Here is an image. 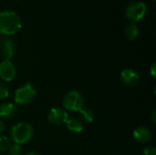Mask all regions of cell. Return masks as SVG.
I'll return each instance as SVG.
<instances>
[{"label":"cell","mask_w":156,"mask_h":155,"mask_svg":"<svg viewBox=\"0 0 156 155\" xmlns=\"http://www.w3.org/2000/svg\"><path fill=\"white\" fill-rule=\"evenodd\" d=\"M34 135L33 127L27 122L16 123L10 131L11 139L16 144H24L28 143Z\"/></svg>","instance_id":"7a4b0ae2"},{"label":"cell","mask_w":156,"mask_h":155,"mask_svg":"<svg viewBox=\"0 0 156 155\" xmlns=\"http://www.w3.org/2000/svg\"><path fill=\"white\" fill-rule=\"evenodd\" d=\"M146 11L147 7L144 2L133 1L127 5L125 16L132 23H136L141 21L145 16Z\"/></svg>","instance_id":"5b68a950"},{"label":"cell","mask_w":156,"mask_h":155,"mask_svg":"<svg viewBox=\"0 0 156 155\" xmlns=\"http://www.w3.org/2000/svg\"><path fill=\"white\" fill-rule=\"evenodd\" d=\"M133 138L140 143H147L152 140L153 134L149 128L145 126H139L133 130Z\"/></svg>","instance_id":"30bf717a"},{"label":"cell","mask_w":156,"mask_h":155,"mask_svg":"<svg viewBox=\"0 0 156 155\" xmlns=\"http://www.w3.org/2000/svg\"><path fill=\"white\" fill-rule=\"evenodd\" d=\"M0 36H1V35H0Z\"/></svg>","instance_id":"603a6c76"},{"label":"cell","mask_w":156,"mask_h":155,"mask_svg":"<svg viewBox=\"0 0 156 155\" xmlns=\"http://www.w3.org/2000/svg\"><path fill=\"white\" fill-rule=\"evenodd\" d=\"M150 73L152 75L153 78H156V63H153V65L151 66V69H150Z\"/></svg>","instance_id":"d6986e66"},{"label":"cell","mask_w":156,"mask_h":155,"mask_svg":"<svg viewBox=\"0 0 156 155\" xmlns=\"http://www.w3.org/2000/svg\"><path fill=\"white\" fill-rule=\"evenodd\" d=\"M17 113L16 106L11 102H5L0 105V117L5 120L13 119Z\"/></svg>","instance_id":"8fae6325"},{"label":"cell","mask_w":156,"mask_h":155,"mask_svg":"<svg viewBox=\"0 0 156 155\" xmlns=\"http://www.w3.org/2000/svg\"><path fill=\"white\" fill-rule=\"evenodd\" d=\"M16 42L9 37H0V56L4 60H10L15 53Z\"/></svg>","instance_id":"8992f818"},{"label":"cell","mask_w":156,"mask_h":155,"mask_svg":"<svg viewBox=\"0 0 156 155\" xmlns=\"http://www.w3.org/2000/svg\"><path fill=\"white\" fill-rule=\"evenodd\" d=\"M5 123H4V122L0 119V133H1V132H3L5 131Z\"/></svg>","instance_id":"44dd1931"},{"label":"cell","mask_w":156,"mask_h":155,"mask_svg":"<svg viewBox=\"0 0 156 155\" xmlns=\"http://www.w3.org/2000/svg\"><path fill=\"white\" fill-rule=\"evenodd\" d=\"M11 146V142L8 137L5 135H0V153L6 152Z\"/></svg>","instance_id":"9a60e30c"},{"label":"cell","mask_w":156,"mask_h":155,"mask_svg":"<svg viewBox=\"0 0 156 155\" xmlns=\"http://www.w3.org/2000/svg\"><path fill=\"white\" fill-rule=\"evenodd\" d=\"M16 69L10 60H3L0 63V78L4 81L10 82L15 79Z\"/></svg>","instance_id":"ba28073f"},{"label":"cell","mask_w":156,"mask_h":155,"mask_svg":"<svg viewBox=\"0 0 156 155\" xmlns=\"http://www.w3.org/2000/svg\"><path fill=\"white\" fill-rule=\"evenodd\" d=\"M37 91L32 84L29 82H27L23 85H21L15 92L14 100L16 104L19 105H26L30 103L34 100L36 98Z\"/></svg>","instance_id":"3957f363"},{"label":"cell","mask_w":156,"mask_h":155,"mask_svg":"<svg viewBox=\"0 0 156 155\" xmlns=\"http://www.w3.org/2000/svg\"><path fill=\"white\" fill-rule=\"evenodd\" d=\"M8 155H22L23 154V149L19 144H13L9 147L7 150Z\"/></svg>","instance_id":"2e32d148"},{"label":"cell","mask_w":156,"mask_h":155,"mask_svg":"<svg viewBox=\"0 0 156 155\" xmlns=\"http://www.w3.org/2000/svg\"><path fill=\"white\" fill-rule=\"evenodd\" d=\"M144 155H156V149L154 146H147L143 151Z\"/></svg>","instance_id":"ac0fdd59"},{"label":"cell","mask_w":156,"mask_h":155,"mask_svg":"<svg viewBox=\"0 0 156 155\" xmlns=\"http://www.w3.org/2000/svg\"><path fill=\"white\" fill-rule=\"evenodd\" d=\"M140 34V28L136 23H130L124 28V35L127 39L133 41L135 40Z\"/></svg>","instance_id":"7c38bea8"},{"label":"cell","mask_w":156,"mask_h":155,"mask_svg":"<svg viewBox=\"0 0 156 155\" xmlns=\"http://www.w3.org/2000/svg\"><path fill=\"white\" fill-rule=\"evenodd\" d=\"M8 95H9V90L7 86L2 81H0V100L6 99Z\"/></svg>","instance_id":"e0dca14e"},{"label":"cell","mask_w":156,"mask_h":155,"mask_svg":"<svg viewBox=\"0 0 156 155\" xmlns=\"http://www.w3.org/2000/svg\"><path fill=\"white\" fill-rule=\"evenodd\" d=\"M80 116L81 118V120L87 123H90L93 122L94 120V113L93 111L89 109V108H82L80 111Z\"/></svg>","instance_id":"5bb4252c"},{"label":"cell","mask_w":156,"mask_h":155,"mask_svg":"<svg viewBox=\"0 0 156 155\" xmlns=\"http://www.w3.org/2000/svg\"><path fill=\"white\" fill-rule=\"evenodd\" d=\"M66 126L69 132H74V133H80L83 130L82 122L80 120H79L78 118L68 119V121L66 122Z\"/></svg>","instance_id":"4fadbf2b"},{"label":"cell","mask_w":156,"mask_h":155,"mask_svg":"<svg viewBox=\"0 0 156 155\" xmlns=\"http://www.w3.org/2000/svg\"><path fill=\"white\" fill-rule=\"evenodd\" d=\"M69 119V115L67 111L62 108L55 107L52 108L48 113V120L53 125H62L65 124Z\"/></svg>","instance_id":"52a82bcc"},{"label":"cell","mask_w":156,"mask_h":155,"mask_svg":"<svg viewBox=\"0 0 156 155\" xmlns=\"http://www.w3.org/2000/svg\"><path fill=\"white\" fill-rule=\"evenodd\" d=\"M84 98L78 90H70L63 98V107L65 111H80L83 108Z\"/></svg>","instance_id":"277c9868"},{"label":"cell","mask_w":156,"mask_h":155,"mask_svg":"<svg viewBox=\"0 0 156 155\" xmlns=\"http://www.w3.org/2000/svg\"><path fill=\"white\" fill-rule=\"evenodd\" d=\"M121 80L126 87H134L136 86L140 81V77L137 74L136 71L126 69H123L121 73Z\"/></svg>","instance_id":"9c48e42d"},{"label":"cell","mask_w":156,"mask_h":155,"mask_svg":"<svg viewBox=\"0 0 156 155\" xmlns=\"http://www.w3.org/2000/svg\"><path fill=\"white\" fill-rule=\"evenodd\" d=\"M22 27L20 16L12 10H5L0 13V35L9 37L16 34Z\"/></svg>","instance_id":"6da1fadb"},{"label":"cell","mask_w":156,"mask_h":155,"mask_svg":"<svg viewBox=\"0 0 156 155\" xmlns=\"http://www.w3.org/2000/svg\"><path fill=\"white\" fill-rule=\"evenodd\" d=\"M26 155H41L39 153H37V152H29L27 153Z\"/></svg>","instance_id":"7402d4cb"},{"label":"cell","mask_w":156,"mask_h":155,"mask_svg":"<svg viewBox=\"0 0 156 155\" xmlns=\"http://www.w3.org/2000/svg\"><path fill=\"white\" fill-rule=\"evenodd\" d=\"M151 120H152V122H153V123H156V111L155 110H154L153 111V112H152V115H151Z\"/></svg>","instance_id":"ffe728a7"}]
</instances>
